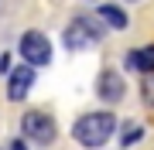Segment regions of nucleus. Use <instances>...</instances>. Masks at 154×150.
<instances>
[{"instance_id": "1", "label": "nucleus", "mask_w": 154, "mask_h": 150, "mask_svg": "<svg viewBox=\"0 0 154 150\" xmlns=\"http://www.w3.org/2000/svg\"><path fill=\"white\" fill-rule=\"evenodd\" d=\"M113 130H116V116L113 113H86V116L75 119L72 137L82 147H103L106 140L113 137Z\"/></svg>"}, {"instance_id": "2", "label": "nucleus", "mask_w": 154, "mask_h": 150, "mask_svg": "<svg viewBox=\"0 0 154 150\" xmlns=\"http://www.w3.org/2000/svg\"><path fill=\"white\" fill-rule=\"evenodd\" d=\"M21 58L28 68H38V65H48L51 61V41L45 38L41 31H28L21 38Z\"/></svg>"}, {"instance_id": "3", "label": "nucleus", "mask_w": 154, "mask_h": 150, "mask_svg": "<svg viewBox=\"0 0 154 150\" xmlns=\"http://www.w3.org/2000/svg\"><path fill=\"white\" fill-rule=\"evenodd\" d=\"M99 38H103V31H99L96 24H89L86 17H75V21L69 24V31H65V48L69 51H86V48H93Z\"/></svg>"}, {"instance_id": "4", "label": "nucleus", "mask_w": 154, "mask_h": 150, "mask_svg": "<svg viewBox=\"0 0 154 150\" xmlns=\"http://www.w3.org/2000/svg\"><path fill=\"white\" fill-rule=\"evenodd\" d=\"M21 130H24V137H28V140L45 143V147L55 140V119H51L48 113H38V109H34V113H24Z\"/></svg>"}, {"instance_id": "5", "label": "nucleus", "mask_w": 154, "mask_h": 150, "mask_svg": "<svg viewBox=\"0 0 154 150\" xmlns=\"http://www.w3.org/2000/svg\"><path fill=\"white\" fill-rule=\"evenodd\" d=\"M31 85H34V68H28V65L14 68V72H11V78H7V99H11V102L28 99Z\"/></svg>"}, {"instance_id": "6", "label": "nucleus", "mask_w": 154, "mask_h": 150, "mask_svg": "<svg viewBox=\"0 0 154 150\" xmlns=\"http://www.w3.org/2000/svg\"><path fill=\"white\" fill-rule=\"evenodd\" d=\"M96 92H99L103 102H120V96H123V78L116 75V72H103L99 82H96Z\"/></svg>"}, {"instance_id": "7", "label": "nucleus", "mask_w": 154, "mask_h": 150, "mask_svg": "<svg viewBox=\"0 0 154 150\" xmlns=\"http://www.w3.org/2000/svg\"><path fill=\"white\" fill-rule=\"evenodd\" d=\"M127 68H134V72H144V75H151L154 72V45L147 48H137V51H127Z\"/></svg>"}, {"instance_id": "8", "label": "nucleus", "mask_w": 154, "mask_h": 150, "mask_svg": "<svg viewBox=\"0 0 154 150\" xmlns=\"http://www.w3.org/2000/svg\"><path fill=\"white\" fill-rule=\"evenodd\" d=\"M99 21L110 24L113 31H123L127 28V14L120 10V7H113V4H103V7H99Z\"/></svg>"}, {"instance_id": "9", "label": "nucleus", "mask_w": 154, "mask_h": 150, "mask_svg": "<svg viewBox=\"0 0 154 150\" xmlns=\"http://www.w3.org/2000/svg\"><path fill=\"white\" fill-rule=\"evenodd\" d=\"M140 133H144V126H130V123H127V126H123V137H120V143H123V147L137 143V140H140Z\"/></svg>"}, {"instance_id": "10", "label": "nucleus", "mask_w": 154, "mask_h": 150, "mask_svg": "<svg viewBox=\"0 0 154 150\" xmlns=\"http://www.w3.org/2000/svg\"><path fill=\"white\" fill-rule=\"evenodd\" d=\"M140 96H144L147 106H154V72H151L147 78H140Z\"/></svg>"}, {"instance_id": "11", "label": "nucleus", "mask_w": 154, "mask_h": 150, "mask_svg": "<svg viewBox=\"0 0 154 150\" xmlns=\"http://www.w3.org/2000/svg\"><path fill=\"white\" fill-rule=\"evenodd\" d=\"M11 150H28V143H24V140H14V143H11Z\"/></svg>"}]
</instances>
